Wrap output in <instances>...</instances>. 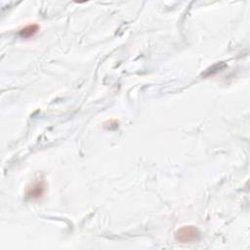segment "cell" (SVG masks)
Segmentation results:
<instances>
[{
	"instance_id": "cell-3",
	"label": "cell",
	"mask_w": 250,
	"mask_h": 250,
	"mask_svg": "<svg viewBox=\"0 0 250 250\" xmlns=\"http://www.w3.org/2000/svg\"><path fill=\"white\" fill-rule=\"evenodd\" d=\"M38 29H39L38 24L30 23V24H27L24 27H22L19 31V33H20V36L22 38H30V37H33L37 33Z\"/></svg>"
},
{
	"instance_id": "cell-2",
	"label": "cell",
	"mask_w": 250,
	"mask_h": 250,
	"mask_svg": "<svg viewBox=\"0 0 250 250\" xmlns=\"http://www.w3.org/2000/svg\"><path fill=\"white\" fill-rule=\"evenodd\" d=\"M45 192V182L42 179H38L34 181L27 188H26V197L30 200H38L40 199Z\"/></svg>"
},
{
	"instance_id": "cell-1",
	"label": "cell",
	"mask_w": 250,
	"mask_h": 250,
	"mask_svg": "<svg viewBox=\"0 0 250 250\" xmlns=\"http://www.w3.org/2000/svg\"><path fill=\"white\" fill-rule=\"evenodd\" d=\"M200 237V232L193 226H185L177 229L175 239L180 243H191L197 241Z\"/></svg>"
}]
</instances>
